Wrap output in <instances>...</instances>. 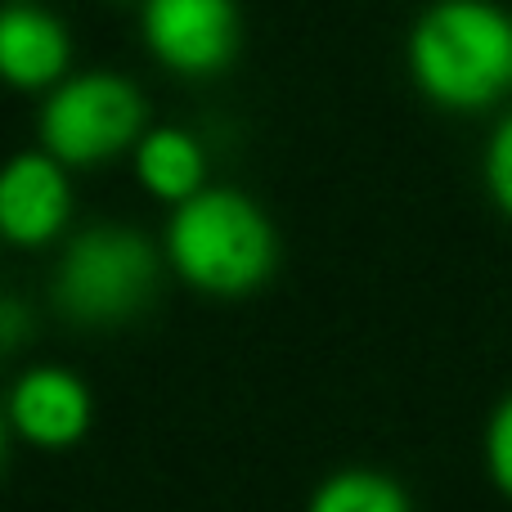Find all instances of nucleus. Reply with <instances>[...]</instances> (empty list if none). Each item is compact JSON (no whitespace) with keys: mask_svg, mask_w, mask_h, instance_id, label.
I'll return each mask as SVG.
<instances>
[{"mask_svg":"<svg viewBox=\"0 0 512 512\" xmlns=\"http://www.w3.org/2000/svg\"><path fill=\"white\" fill-rule=\"evenodd\" d=\"M144 36L167 68L203 77L230 63L239 45V14L234 0H149Z\"/></svg>","mask_w":512,"mask_h":512,"instance_id":"5","label":"nucleus"},{"mask_svg":"<svg viewBox=\"0 0 512 512\" xmlns=\"http://www.w3.org/2000/svg\"><path fill=\"white\" fill-rule=\"evenodd\" d=\"M68 207V180L50 158L23 153L0 180V225L14 243H27V248L50 243L68 221Z\"/></svg>","mask_w":512,"mask_h":512,"instance_id":"7","label":"nucleus"},{"mask_svg":"<svg viewBox=\"0 0 512 512\" xmlns=\"http://www.w3.org/2000/svg\"><path fill=\"white\" fill-rule=\"evenodd\" d=\"M486 468L490 481L512 499V396L499 400V409L490 414L486 427Z\"/></svg>","mask_w":512,"mask_h":512,"instance_id":"11","label":"nucleus"},{"mask_svg":"<svg viewBox=\"0 0 512 512\" xmlns=\"http://www.w3.org/2000/svg\"><path fill=\"white\" fill-rule=\"evenodd\" d=\"M0 68L14 86H45L68 68V36L41 9L14 5L0 18Z\"/></svg>","mask_w":512,"mask_h":512,"instance_id":"8","label":"nucleus"},{"mask_svg":"<svg viewBox=\"0 0 512 512\" xmlns=\"http://www.w3.org/2000/svg\"><path fill=\"white\" fill-rule=\"evenodd\" d=\"M409 68L441 108H486L512 90V18L490 0H441L409 36Z\"/></svg>","mask_w":512,"mask_h":512,"instance_id":"1","label":"nucleus"},{"mask_svg":"<svg viewBox=\"0 0 512 512\" xmlns=\"http://www.w3.org/2000/svg\"><path fill=\"white\" fill-rule=\"evenodd\" d=\"M90 391L68 369H32L9 391V423L36 450H68L90 432Z\"/></svg>","mask_w":512,"mask_h":512,"instance_id":"6","label":"nucleus"},{"mask_svg":"<svg viewBox=\"0 0 512 512\" xmlns=\"http://www.w3.org/2000/svg\"><path fill=\"white\" fill-rule=\"evenodd\" d=\"M486 180H490V194H495V203L512 216V117L495 131V140H490Z\"/></svg>","mask_w":512,"mask_h":512,"instance_id":"12","label":"nucleus"},{"mask_svg":"<svg viewBox=\"0 0 512 512\" xmlns=\"http://www.w3.org/2000/svg\"><path fill=\"white\" fill-rule=\"evenodd\" d=\"M135 167H140V180L167 203H189L198 198V185H203V149L194 144V135L185 131H153L144 135L140 153H135Z\"/></svg>","mask_w":512,"mask_h":512,"instance_id":"9","label":"nucleus"},{"mask_svg":"<svg viewBox=\"0 0 512 512\" xmlns=\"http://www.w3.org/2000/svg\"><path fill=\"white\" fill-rule=\"evenodd\" d=\"M306 512H414L405 486L387 472L373 468H346L333 472L324 486L310 495Z\"/></svg>","mask_w":512,"mask_h":512,"instance_id":"10","label":"nucleus"},{"mask_svg":"<svg viewBox=\"0 0 512 512\" xmlns=\"http://www.w3.org/2000/svg\"><path fill=\"white\" fill-rule=\"evenodd\" d=\"M0 324H5V346L14 351L18 346V337H23V310H18V301H5V310H0Z\"/></svg>","mask_w":512,"mask_h":512,"instance_id":"13","label":"nucleus"},{"mask_svg":"<svg viewBox=\"0 0 512 512\" xmlns=\"http://www.w3.org/2000/svg\"><path fill=\"white\" fill-rule=\"evenodd\" d=\"M167 252L194 288L216 292V297H239L270 279L274 230L261 207L243 194L212 189V194L180 203L167 230Z\"/></svg>","mask_w":512,"mask_h":512,"instance_id":"2","label":"nucleus"},{"mask_svg":"<svg viewBox=\"0 0 512 512\" xmlns=\"http://www.w3.org/2000/svg\"><path fill=\"white\" fill-rule=\"evenodd\" d=\"M158 288V252L135 230L99 225L72 239L54 274V301L77 324H122Z\"/></svg>","mask_w":512,"mask_h":512,"instance_id":"3","label":"nucleus"},{"mask_svg":"<svg viewBox=\"0 0 512 512\" xmlns=\"http://www.w3.org/2000/svg\"><path fill=\"white\" fill-rule=\"evenodd\" d=\"M144 126V99L122 77H77L45 104L41 131L59 162H99L122 153Z\"/></svg>","mask_w":512,"mask_h":512,"instance_id":"4","label":"nucleus"}]
</instances>
